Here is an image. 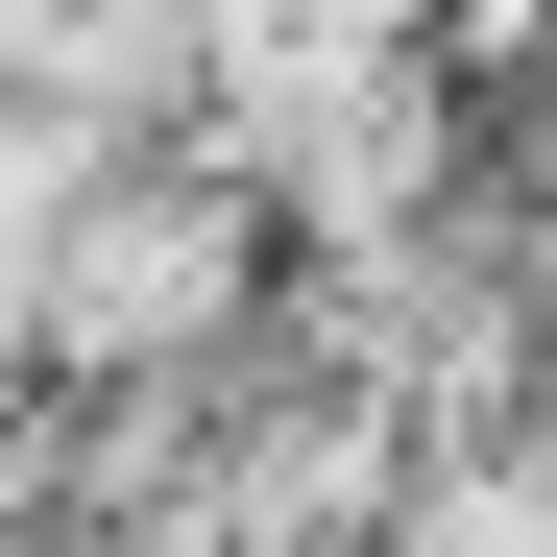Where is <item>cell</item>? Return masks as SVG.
Wrapping results in <instances>:
<instances>
[{"mask_svg": "<svg viewBox=\"0 0 557 557\" xmlns=\"http://www.w3.org/2000/svg\"><path fill=\"white\" fill-rule=\"evenodd\" d=\"M25 339L73 363V388H170V363H243L267 339V195L195 146L146 195V170L98 146L73 170V219H49V267H25Z\"/></svg>", "mask_w": 557, "mask_h": 557, "instance_id": "1", "label": "cell"}]
</instances>
